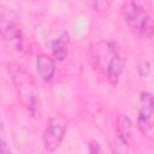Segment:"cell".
Segmentation results:
<instances>
[{
  "mask_svg": "<svg viewBox=\"0 0 154 154\" xmlns=\"http://www.w3.org/2000/svg\"><path fill=\"white\" fill-rule=\"evenodd\" d=\"M118 54L119 51L117 46L108 41H99L90 48V60L94 69L103 73H106L109 63Z\"/></svg>",
  "mask_w": 154,
  "mask_h": 154,
  "instance_id": "277c9868",
  "label": "cell"
},
{
  "mask_svg": "<svg viewBox=\"0 0 154 154\" xmlns=\"http://www.w3.org/2000/svg\"><path fill=\"white\" fill-rule=\"evenodd\" d=\"M117 132L119 140H122L124 143H129L132 135V123L128 116L125 114L119 116L117 120Z\"/></svg>",
  "mask_w": 154,
  "mask_h": 154,
  "instance_id": "9c48e42d",
  "label": "cell"
},
{
  "mask_svg": "<svg viewBox=\"0 0 154 154\" xmlns=\"http://www.w3.org/2000/svg\"><path fill=\"white\" fill-rule=\"evenodd\" d=\"M7 71L11 76L12 83L18 95V100L20 103L31 113V116L36 117L40 114L41 109V96L40 90L36 85V82L23 67L17 64H7Z\"/></svg>",
  "mask_w": 154,
  "mask_h": 154,
  "instance_id": "6da1fadb",
  "label": "cell"
},
{
  "mask_svg": "<svg viewBox=\"0 0 154 154\" xmlns=\"http://www.w3.org/2000/svg\"><path fill=\"white\" fill-rule=\"evenodd\" d=\"M124 17L132 31H136L144 37L154 35V22L141 6L135 4L128 5L124 8Z\"/></svg>",
  "mask_w": 154,
  "mask_h": 154,
  "instance_id": "3957f363",
  "label": "cell"
},
{
  "mask_svg": "<svg viewBox=\"0 0 154 154\" xmlns=\"http://www.w3.org/2000/svg\"><path fill=\"white\" fill-rule=\"evenodd\" d=\"M89 152L93 153V154H95V153H100L101 149H100L99 143H97V142H91V143L89 144Z\"/></svg>",
  "mask_w": 154,
  "mask_h": 154,
  "instance_id": "8fae6325",
  "label": "cell"
},
{
  "mask_svg": "<svg viewBox=\"0 0 154 154\" xmlns=\"http://www.w3.org/2000/svg\"><path fill=\"white\" fill-rule=\"evenodd\" d=\"M36 67L40 77L43 81H51L55 72V61L47 54H38L36 59Z\"/></svg>",
  "mask_w": 154,
  "mask_h": 154,
  "instance_id": "52a82bcc",
  "label": "cell"
},
{
  "mask_svg": "<svg viewBox=\"0 0 154 154\" xmlns=\"http://www.w3.org/2000/svg\"><path fill=\"white\" fill-rule=\"evenodd\" d=\"M69 43H70V37L67 32H61L53 42L51 46L52 53L55 59L58 60H64L67 55L69 52Z\"/></svg>",
  "mask_w": 154,
  "mask_h": 154,
  "instance_id": "ba28073f",
  "label": "cell"
},
{
  "mask_svg": "<svg viewBox=\"0 0 154 154\" xmlns=\"http://www.w3.org/2000/svg\"><path fill=\"white\" fill-rule=\"evenodd\" d=\"M154 112V97L152 94L143 91L140 95L138 107H137V126L143 132L147 134L152 129V114Z\"/></svg>",
  "mask_w": 154,
  "mask_h": 154,
  "instance_id": "8992f818",
  "label": "cell"
},
{
  "mask_svg": "<svg viewBox=\"0 0 154 154\" xmlns=\"http://www.w3.org/2000/svg\"><path fill=\"white\" fill-rule=\"evenodd\" d=\"M0 30L2 40L10 47L20 52L24 49V40L20 26L17 22L14 13L11 11V8L6 6H1L0 10Z\"/></svg>",
  "mask_w": 154,
  "mask_h": 154,
  "instance_id": "7a4b0ae2",
  "label": "cell"
},
{
  "mask_svg": "<svg viewBox=\"0 0 154 154\" xmlns=\"http://www.w3.org/2000/svg\"><path fill=\"white\" fill-rule=\"evenodd\" d=\"M123 72V60L120 58V55H116L113 58V60L109 63L107 70H106V77L108 79V82L112 84V85H116L119 81V77Z\"/></svg>",
  "mask_w": 154,
  "mask_h": 154,
  "instance_id": "30bf717a",
  "label": "cell"
},
{
  "mask_svg": "<svg viewBox=\"0 0 154 154\" xmlns=\"http://www.w3.org/2000/svg\"><path fill=\"white\" fill-rule=\"evenodd\" d=\"M65 132H66V124L65 122L59 118V117H53L48 120L47 123V128L43 132V144H45V148L49 152H53L55 150L64 136H65Z\"/></svg>",
  "mask_w": 154,
  "mask_h": 154,
  "instance_id": "5b68a950",
  "label": "cell"
}]
</instances>
